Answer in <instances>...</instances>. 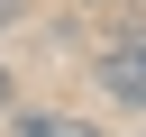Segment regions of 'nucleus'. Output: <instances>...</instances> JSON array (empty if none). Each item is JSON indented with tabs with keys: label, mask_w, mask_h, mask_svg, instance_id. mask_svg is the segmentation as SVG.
I'll list each match as a JSON object with an SVG mask.
<instances>
[{
	"label": "nucleus",
	"mask_w": 146,
	"mask_h": 137,
	"mask_svg": "<svg viewBox=\"0 0 146 137\" xmlns=\"http://www.w3.org/2000/svg\"><path fill=\"white\" fill-rule=\"evenodd\" d=\"M91 82H100V100H110V110L146 119V27H137V37H119V46L91 64Z\"/></svg>",
	"instance_id": "f257e3e1"
},
{
	"label": "nucleus",
	"mask_w": 146,
	"mask_h": 137,
	"mask_svg": "<svg viewBox=\"0 0 146 137\" xmlns=\"http://www.w3.org/2000/svg\"><path fill=\"white\" fill-rule=\"evenodd\" d=\"M9 137H100L91 119H73V110H46V100H18L9 110Z\"/></svg>",
	"instance_id": "f03ea898"
},
{
	"label": "nucleus",
	"mask_w": 146,
	"mask_h": 137,
	"mask_svg": "<svg viewBox=\"0 0 146 137\" xmlns=\"http://www.w3.org/2000/svg\"><path fill=\"white\" fill-rule=\"evenodd\" d=\"M18 18H27V0H0V27H18Z\"/></svg>",
	"instance_id": "7ed1b4c3"
},
{
	"label": "nucleus",
	"mask_w": 146,
	"mask_h": 137,
	"mask_svg": "<svg viewBox=\"0 0 146 137\" xmlns=\"http://www.w3.org/2000/svg\"><path fill=\"white\" fill-rule=\"evenodd\" d=\"M91 9H128V0H91Z\"/></svg>",
	"instance_id": "20e7f679"
}]
</instances>
